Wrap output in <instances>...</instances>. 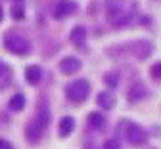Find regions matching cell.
I'll return each instance as SVG.
<instances>
[{"instance_id": "12", "label": "cell", "mask_w": 161, "mask_h": 149, "mask_svg": "<svg viewBox=\"0 0 161 149\" xmlns=\"http://www.w3.org/2000/svg\"><path fill=\"white\" fill-rule=\"evenodd\" d=\"M96 101H98V105L102 109H111L113 105H115V96L109 94V92H100L98 98H96Z\"/></svg>"}, {"instance_id": "6", "label": "cell", "mask_w": 161, "mask_h": 149, "mask_svg": "<svg viewBox=\"0 0 161 149\" xmlns=\"http://www.w3.org/2000/svg\"><path fill=\"white\" fill-rule=\"evenodd\" d=\"M75 12H77V2H73V0H58L54 4V17L56 19H65Z\"/></svg>"}, {"instance_id": "5", "label": "cell", "mask_w": 161, "mask_h": 149, "mask_svg": "<svg viewBox=\"0 0 161 149\" xmlns=\"http://www.w3.org/2000/svg\"><path fill=\"white\" fill-rule=\"evenodd\" d=\"M125 138H127V141L130 145H144L148 141V136H146L144 128L138 126V124H134V122H130L125 128Z\"/></svg>"}, {"instance_id": "15", "label": "cell", "mask_w": 161, "mask_h": 149, "mask_svg": "<svg viewBox=\"0 0 161 149\" xmlns=\"http://www.w3.org/2000/svg\"><path fill=\"white\" fill-rule=\"evenodd\" d=\"M104 124H106V119L100 113H90L88 115V126H90L92 130H102Z\"/></svg>"}, {"instance_id": "10", "label": "cell", "mask_w": 161, "mask_h": 149, "mask_svg": "<svg viewBox=\"0 0 161 149\" xmlns=\"http://www.w3.org/2000/svg\"><path fill=\"white\" fill-rule=\"evenodd\" d=\"M69 38H71L73 44L83 46V44H85V38H86V29H85V27H80V25L73 27V31L69 33Z\"/></svg>"}, {"instance_id": "2", "label": "cell", "mask_w": 161, "mask_h": 149, "mask_svg": "<svg viewBox=\"0 0 161 149\" xmlns=\"http://www.w3.org/2000/svg\"><path fill=\"white\" fill-rule=\"evenodd\" d=\"M4 46L8 52H12L15 56H27L31 52V42L25 36H21L17 31H12L4 36Z\"/></svg>"}, {"instance_id": "13", "label": "cell", "mask_w": 161, "mask_h": 149, "mask_svg": "<svg viewBox=\"0 0 161 149\" xmlns=\"http://www.w3.org/2000/svg\"><path fill=\"white\" fill-rule=\"evenodd\" d=\"M146 94H148V90H146V86H142V84H134V86L129 90V101H140V99H144L146 98Z\"/></svg>"}, {"instance_id": "16", "label": "cell", "mask_w": 161, "mask_h": 149, "mask_svg": "<svg viewBox=\"0 0 161 149\" xmlns=\"http://www.w3.org/2000/svg\"><path fill=\"white\" fill-rule=\"evenodd\" d=\"M25 107V96L23 94H14L10 98V109L12 111H21Z\"/></svg>"}, {"instance_id": "7", "label": "cell", "mask_w": 161, "mask_h": 149, "mask_svg": "<svg viewBox=\"0 0 161 149\" xmlns=\"http://www.w3.org/2000/svg\"><path fill=\"white\" fill-rule=\"evenodd\" d=\"M152 52H153V48H152L150 42H146V40H134L132 44H130V54H134L138 59H146V57H150Z\"/></svg>"}, {"instance_id": "20", "label": "cell", "mask_w": 161, "mask_h": 149, "mask_svg": "<svg viewBox=\"0 0 161 149\" xmlns=\"http://www.w3.org/2000/svg\"><path fill=\"white\" fill-rule=\"evenodd\" d=\"M104 149H121V143H119V140L111 138V140H108V141H106Z\"/></svg>"}, {"instance_id": "21", "label": "cell", "mask_w": 161, "mask_h": 149, "mask_svg": "<svg viewBox=\"0 0 161 149\" xmlns=\"http://www.w3.org/2000/svg\"><path fill=\"white\" fill-rule=\"evenodd\" d=\"M0 149H14V145L8 141V140H4V138H0Z\"/></svg>"}, {"instance_id": "23", "label": "cell", "mask_w": 161, "mask_h": 149, "mask_svg": "<svg viewBox=\"0 0 161 149\" xmlns=\"http://www.w3.org/2000/svg\"><path fill=\"white\" fill-rule=\"evenodd\" d=\"M15 2H17V0H15Z\"/></svg>"}, {"instance_id": "8", "label": "cell", "mask_w": 161, "mask_h": 149, "mask_svg": "<svg viewBox=\"0 0 161 149\" xmlns=\"http://www.w3.org/2000/svg\"><path fill=\"white\" fill-rule=\"evenodd\" d=\"M79 69H80V61L77 57H64L59 63V71L64 75H75Z\"/></svg>"}, {"instance_id": "22", "label": "cell", "mask_w": 161, "mask_h": 149, "mask_svg": "<svg viewBox=\"0 0 161 149\" xmlns=\"http://www.w3.org/2000/svg\"><path fill=\"white\" fill-rule=\"evenodd\" d=\"M2 17H4V12H2V8H0V21H2Z\"/></svg>"}, {"instance_id": "4", "label": "cell", "mask_w": 161, "mask_h": 149, "mask_svg": "<svg viewBox=\"0 0 161 149\" xmlns=\"http://www.w3.org/2000/svg\"><path fill=\"white\" fill-rule=\"evenodd\" d=\"M88 94H90V82L85 80V78H77V80L69 82L65 86V96L75 103L85 101L88 98Z\"/></svg>"}, {"instance_id": "18", "label": "cell", "mask_w": 161, "mask_h": 149, "mask_svg": "<svg viewBox=\"0 0 161 149\" xmlns=\"http://www.w3.org/2000/svg\"><path fill=\"white\" fill-rule=\"evenodd\" d=\"M104 82L108 84L109 88H115L117 84H119V77H117L115 73H108V75H106V78H104Z\"/></svg>"}, {"instance_id": "11", "label": "cell", "mask_w": 161, "mask_h": 149, "mask_svg": "<svg viewBox=\"0 0 161 149\" xmlns=\"http://www.w3.org/2000/svg\"><path fill=\"white\" fill-rule=\"evenodd\" d=\"M73 130H75V119L73 117H64L59 120V136L62 138H67Z\"/></svg>"}, {"instance_id": "9", "label": "cell", "mask_w": 161, "mask_h": 149, "mask_svg": "<svg viewBox=\"0 0 161 149\" xmlns=\"http://www.w3.org/2000/svg\"><path fill=\"white\" fill-rule=\"evenodd\" d=\"M12 82V71L4 61H0V90H6Z\"/></svg>"}, {"instance_id": "14", "label": "cell", "mask_w": 161, "mask_h": 149, "mask_svg": "<svg viewBox=\"0 0 161 149\" xmlns=\"http://www.w3.org/2000/svg\"><path fill=\"white\" fill-rule=\"evenodd\" d=\"M40 77H42V73H40V69L36 65H31L25 69V78L29 84H38L40 82Z\"/></svg>"}, {"instance_id": "3", "label": "cell", "mask_w": 161, "mask_h": 149, "mask_svg": "<svg viewBox=\"0 0 161 149\" xmlns=\"http://www.w3.org/2000/svg\"><path fill=\"white\" fill-rule=\"evenodd\" d=\"M108 15L113 27H123L130 21V12L125 10L123 2H119V0H109L108 2Z\"/></svg>"}, {"instance_id": "19", "label": "cell", "mask_w": 161, "mask_h": 149, "mask_svg": "<svg viewBox=\"0 0 161 149\" xmlns=\"http://www.w3.org/2000/svg\"><path fill=\"white\" fill-rule=\"evenodd\" d=\"M150 75H152L155 80H161V61H159V63H155V65L150 69Z\"/></svg>"}, {"instance_id": "17", "label": "cell", "mask_w": 161, "mask_h": 149, "mask_svg": "<svg viewBox=\"0 0 161 149\" xmlns=\"http://www.w3.org/2000/svg\"><path fill=\"white\" fill-rule=\"evenodd\" d=\"M12 15H14V19H23V15H25V10H23V4H21V0H17V4H14V8H12Z\"/></svg>"}, {"instance_id": "1", "label": "cell", "mask_w": 161, "mask_h": 149, "mask_svg": "<svg viewBox=\"0 0 161 149\" xmlns=\"http://www.w3.org/2000/svg\"><path fill=\"white\" fill-rule=\"evenodd\" d=\"M48 124H50V111H48L46 105H42V107L38 109L36 117L27 124L25 134H27L29 143H36V141L40 140V136L44 134V130L48 128Z\"/></svg>"}]
</instances>
